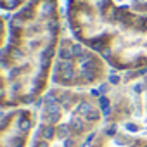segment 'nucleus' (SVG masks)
Instances as JSON below:
<instances>
[{"mask_svg":"<svg viewBox=\"0 0 147 147\" xmlns=\"http://www.w3.org/2000/svg\"><path fill=\"white\" fill-rule=\"evenodd\" d=\"M64 30L61 0H28L2 16V109L31 107L50 90Z\"/></svg>","mask_w":147,"mask_h":147,"instance_id":"nucleus-1","label":"nucleus"},{"mask_svg":"<svg viewBox=\"0 0 147 147\" xmlns=\"http://www.w3.org/2000/svg\"><path fill=\"white\" fill-rule=\"evenodd\" d=\"M64 24L111 71L147 73V14L125 0H64Z\"/></svg>","mask_w":147,"mask_h":147,"instance_id":"nucleus-2","label":"nucleus"},{"mask_svg":"<svg viewBox=\"0 0 147 147\" xmlns=\"http://www.w3.org/2000/svg\"><path fill=\"white\" fill-rule=\"evenodd\" d=\"M36 128L30 147H87L104 126L94 90L50 87L36 104Z\"/></svg>","mask_w":147,"mask_h":147,"instance_id":"nucleus-3","label":"nucleus"},{"mask_svg":"<svg viewBox=\"0 0 147 147\" xmlns=\"http://www.w3.org/2000/svg\"><path fill=\"white\" fill-rule=\"evenodd\" d=\"M111 75L106 61L78 42L64 24L52 71V85L69 90H95Z\"/></svg>","mask_w":147,"mask_h":147,"instance_id":"nucleus-4","label":"nucleus"},{"mask_svg":"<svg viewBox=\"0 0 147 147\" xmlns=\"http://www.w3.org/2000/svg\"><path fill=\"white\" fill-rule=\"evenodd\" d=\"M38 114L31 107H16L4 111L0 147H30L36 128Z\"/></svg>","mask_w":147,"mask_h":147,"instance_id":"nucleus-5","label":"nucleus"},{"mask_svg":"<svg viewBox=\"0 0 147 147\" xmlns=\"http://www.w3.org/2000/svg\"><path fill=\"white\" fill-rule=\"evenodd\" d=\"M87 147H113V144H111V138H109V135L100 128V131L95 135V138L87 145Z\"/></svg>","mask_w":147,"mask_h":147,"instance_id":"nucleus-6","label":"nucleus"},{"mask_svg":"<svg viewBox=\"0 0 147 147\" xmlns=\"http://www.w3.org/2000/svg\"><path fill=\"white\" fill-rule=\"evenodd\" d=\"M24 4H28V0H0V5H2L4 12H16Z\"/></svg>","mask_w":147,"mask_h":147,"instance_id":"nucleus-7","label":"nucleus"},{"mask_svg":"<svg viewBox=\"0 0 147 147\" xmlns=\"http://www.w3.org/2000/svg\"><path fill=\"white\" fill-rule=\"evenodd\" d=\"M144 83H145V97H147V73L144 75Z\"/></svg>","mask_w":147,"mask_h":147,"instance_id":"nucleus-8","label":"nucleus"}]
</instances>
